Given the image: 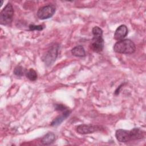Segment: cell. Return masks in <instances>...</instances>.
<instances>
[{
  "label": "cell",
  "instance_id": "obj_1",
  "mask_svg": "<svg viewBox=\"0 0 146 146\" xmlns=\"http://www.w3.org/2000/svg\"><path fill=\"white\" fill-rule=\"evenodd\" d=\"M136 46L130 39H122L117 41L113 46V50L117 53L131 54L135 51Z\"/></svg>",
  "mask_w": 146,
  "mask_h": 146
},
{
  "label": "cell",
  "instance_id": "obj_2",
  "mask_svg": "<svg viewBox=\"0 0 146 146\" xmlns=\"http://www.w3.org/2000/svg\"><path fill=\"white\" fill-rule=\"evenodd\" d=\"M14 9L10 3H8L0 13V23L2 25L10 24L13 19Z\"/></svg>",
  "mask_w": 146,
  "mask_h": 146
},
{
  "label": "cell",
  "instance_id": "obj_3",
  "mask_svg": "<svg viewBox=\"0 0 146 146\" xmlns=\"http://www.w3.org/2000/svg\"><path fill=\"white\" fill-rule=\"evenodd\" d=\"M59 50V45L58 43H54L47 50L44 55L43 60L47 66H51L56 60Z\"/></svg>",
  "mask_w": 146,
  "mask_h": 146
},
{
  "label": "cell",
  "instance_id": "obj_4",
  "mask_svg": "<svg viewBox=\"0 0 146 146\" xmlns=\"http://www.w3.org/2000/svg\"><path fill=\"white\" fill-rule=\"evenodd\" d=\"M55 7L52 5H48L40 7L36 15L40 19H46L51 18L55 13Z\"/></svg>",
  "mask_w": 146,
  "mask_h": 146
},
{
  "label": "cell",
  "instance_id": "obj_5",
  "mask_svg": "<svg viewBox=\"0 0 146 146\" xmlns=\"http://www.w3.org/2000/svg\"><path fill=\"white\" fill-rule=\"evenodd\" d=\"M100 126L90 124H80L76 127V131L80 134H88L100 131Z\"/></svg>",
  "mask_w": 146,
  "mask_h": 146
},
{
  "label": "cell",
  "instance_id": "obj_6",
  "mask_svg": "<svg viewBox=\"0 0 146 146\" xmlns=\"http://www.w3.org/2000/svg\"><path fill=\"white\" fill-rule=\"evenodd\" d=\"M104 47V40L102 36H94L90 44L91 50L96 52H100Z\"/></svg>",
  "mask_w": 146,
  "mask_h": 146
},
{
  "label": "cell",
  "instance_id": "obj_7",
  "mask_svg": "<svg viewBox=\"0 0 146 146\" xmlns=\"http://www.w3.org/2000/svg\"><path fill=\"white\" fill-rule=\"evenodd\" d=\"M115 137L117 141L121 143H125L131 140L129 131L119 129L115 132Z\"/></svg>",
  "mask_w": 146,
  "mask_h": 146
},
{
  "label": "cell",
  "instance_id": "obj_8",
  "mask_svg": "<svg viewBox=\"0 0 146 146\" xmlns=\"http://www.w3.org/2000/svg\"><path fill=\"white\" fill-rule=\"evenodd\" d=\"M128 31L127 27L125 25H120L115 31L114 39L117 41L123 39L127 35Z\"/></svg>",
  "mask_w": 146,
  "mask_h": 146
},
{
  "label": "cell",
  "instance_id": "obj_9",
  "mask_svg": "<svg viewBox=\"0 0 146 146\" xmlns=\"http://www.w3.org/2000/svg\"><path fill=\"white\" fill-rule=\"evenodd\" d=\"M131 140H139L143 138L144 137V131L139 128H134L131 131H129Z\"/></svg>",
  "mask_w": 146,
  "mask_h": 146
},
{
  "label": "cell",
  "instance_id": "obj_10",
  "mask_svg": "<svg viewBox=\"0 0 146 146\" xmlns=\"http://www.w3.org/2000/svg\"><path fill=\"white\" fill-rule=\"evenodd\" d=\"M71 113V111L68 109L63 111V113L60 115L58 116L56 118H55L51 122V125L52 126H57L59 125L64 120H65Z\"/></svg>",
  "mask_w": 146,
  "mask_h": 146
},
{
  "label": "cell",
  "instance_id": "obj_11",
  "mask_svg": "<svg viewBox=\"0 0 146 146\" xmlns=\"http://www.w3.org/2000/svg\"><path fill=\"white\" fill-rule=\"evenodd\" d=\"M55 140V135L53 132H48L42 139L41 142L43 145H49Z\"/></svg>",
  "mask_w": 146,
  "mask_h": 146
},
{
  "label": "cell",
  "instance_id": "obj_12",
  "mask_svg": "<svg viewBox=\"0 0 146 146\" xmlns=\"http://www.w3.org/2000/svg\"><path fill=\"white\" fill-rule=\"evenodd\" d=\"M71 54L77 57H83L86 55V51L84 47L81 46H77L74 47L71 50Z\"/></svg>",
  "mask_w": 146,
  "mask_h": 146
},
{
  "label": "cell",
  "instance_id": "obj_13",
  "mask_svg": "<svg viewBox=\"0 0 146 146\" xmlns=\"http://www.w3.org/2000/svg\"><path fill=\"white\" fill-rule=\"evenodd\" d=\"M25 74L26 77L31 81H34L37 79L36 72L33 68H30L29 70L26 71Z\"/></svg>",
  "mask_w": 146,
  "mask_h": 146
},
{
  "label": "cell",
  "instance_id": "obj_14",
  "mask_svg": "<svg viewBox=\"0 0 146 146\" xmlns=\"http://www.w3.org/2000/svg\"><path fill=\"white\" fill-rule=\"evenodd\" d=\"M14 74L18 76H22L24 74L23 68L21 66H17L14 70Z\"/></svg>",
  "mask_w": 146,
  "mask_h": 146
},
{
  "label": "cell",
  "instance_id": "obj_15",
  "mask_svg": "<svg viewBox=\"0 0 146 146\" xmlns=\"http://www.w3.org/2000/svg\"><path fill=\"white\" fill-rule=\"evenodd\" d=\"M92 34L94 36H102L103 30L98 26H95L92 30Z\"/></svg>",
  "mask_w": 146,
  "mask_h": 146
},
{
  "label": "cell",
  "instance_id": "obj_16",
  "mask_svg": "<svg viewBox=\"0 0 146 146\" xmlns=\"http://www.w3.org/2000/svg\"><path fill=\"white\" fill-rule=\"evenodd\" d=\"M54 108H55V110L60 111H64L68 109L67 107H66L65 106H64L63 104H55Z\"/></svg>",
  "mask_w": 146,
  "mask_h": 146
},
{
  "label": "cell",
  "instance_id": "obj_17",
  "mask_svg": "<svg viewBox=\"0 0 146 146\" xmlns=\"http://www.w3.org/2000/svg\"><path fill=\"white\" fill-rule=\"evenodd\" d=\"M29 29L31 31L33 30H38L40 31L43 29V26L42 25H30L29 26Z\"/></svg>",
  "mask_w": 146,
  "mask_h": 146
}]
</instances>
